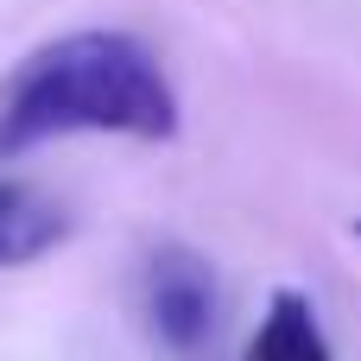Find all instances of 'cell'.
Returning <instances> with one entry per match:
<instances>
[{"label":"cell","mask_w":361,"mask_h":361,"mask_svg":"<svg viewBox=\"0 0 361 361\" xmlns=\"http://www.w3.org/2000/svg\"><path fill=\"white\" fill-rule=\"evenodd\" d=\"M247 361H336L324 324H317V305L292 286L273 292V305H267V317L247 343Z\"/></svg>","instance_id":"cell-4"},{"label":"cell","mask_w":361,"mask_h":361,"mask_svg":"<svg viewBox=\"0 0 361 361\" xmlns=\"http://www.w3.org/2000/svg\"><path fill=\"white\" fill-rule=\"evenodd\" d=\"M70 133H121V140L178 133V89L146 38L102 25L63 32L0 82V159H19Z\"/></svg>","instance_id":"cell-1"},{"label":"cell","mask_w":361,"mask_h":361,"mask_svg":"<svg viewBox=\"0 0 361 361\" xmlns=\"http://www.w3.org/2000/svg\"><path fill=\"white\" fill-rule=\"evenodd\" d=\"M146 317L159 330L165 349L178 355H197L216 330V279L197 254L184 247H159L152 267H146Z\"/></svg>","instance_id":"cell-2"},{"label":"cell","mask_w":361,"mask_h":361,"mask_svg":"<svg viewBox=\"0 0 361 361\" xmlns=\"http://www.w3.org/2000/svg\"><path fill=\"white\" fill-rule=\"evenodd\" d=\"M70 235L63 203H51L32 184H0V267H25L38 254H51Z\"/></svg>","instance_id":"cell-3"}]
</instances>
